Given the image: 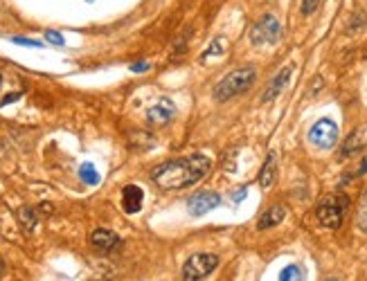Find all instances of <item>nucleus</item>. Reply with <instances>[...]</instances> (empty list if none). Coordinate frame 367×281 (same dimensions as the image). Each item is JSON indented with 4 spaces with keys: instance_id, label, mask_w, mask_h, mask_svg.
Masks as SVG:
<instances>
[{
    "instance_id": "nucleus-16",
    "label": "nucleus",
    "mask_w": 367,
    "mask_h": 281,
    "mask_svg": "<svg viewBox=\"0 0 367 281\" xmlns=\"http://www.w3.org/2000/svg\"><path fill=\"white\" fill-rule=\"evenodd\" d=\"M361 149H363V142H361V138H358V133H351V136L345 140V146L340 149V155H343V158H349V155H354V153H358Z\"/></svg>"
},
{
    "instance_id": "nucleus-7",
    "label": "nucleus",
    "mask_w": 367,
    "mask_h": 281,
    "mask_svg": "<svg viewBox=\"0 0 367 281\" xmlns=\"http://www.w3.org/2000/svg\"><path fill=\"white\" fill-rule=\"evenodd\" d=\"M174 117H176V104L172 99H167V97L158 99L147 111V122H149V126H155V128L167 126Z\"/></svg>"
},
{
    "instance_id": "nucleus-20",
    "label": "nucleus",
    "mask_w": 367,
    "mask_h": 281,
    "mask_svg": "<svg viewBox=\"0 0 367 281\" xmlns=\"http://www.w3.org/2000/svg\"><path fill=\"white\" fill-rule=\"evenodd\" d=\"M365 25V14L363 11H356V14H351V23H349V28H347V32H356V30H361Z\"/></svg>"
},
{
    "instance_id": "nucleus-1",
    "label": "nucleus",
    "mask_w": 367,
    "mask_h": 281,
    "mask_svg": "<svg viewBox=\"0 0 367 281\" xmlns=\"http://www.w3.org/2000/svg\"><path fill=\"white\" fill-rule=\"evenodd\" d=\"M209 169H212V160L203 153H194L187 158L167 160L151 171V180L165 192L172 189H187V187L201 182Z\"/></svg>"
},
{
    "instance_id": "nucleus-9",
    "label": "nucleus",
    "mask_w": 367,
    "mask_h": 281,
    "mask_svg": "<svg viewBox=\"0 0 367 281\" xmlns=\"http://www.w3.org/2000/svg\"><path fill=\"white\" fill-rule=\"evenodd\" d=\"M221 205V196L217 192H199L187 200V209L192 216L201 219L207 211H212Z\"/></svg>"
},
{
    "instance_id": "nucleus-19",
    "label": "nucleus",
    "mask_w": 367,
    "mask_h": 281,
    "mask_svg": "<svg viewBox=\"0 0 367 281\" xmlns=\"http://www.w3.org/2000/svg\"><path fill=\"white\" fill-rule=\"evenodd\" d=\"M280 281H305V275L300 270V265H286L280 272Z\"/></svg>"
},
{
    "instance_id": "nucleus-6",
    "label": "nucleus",
    "mask_w": 367,
    "mask_h": 281,
    "mask_svg": "<svg viewBox=\"0 0 367 281\" xmlns=\"http://www.w3.org/2000/svg\"><path fill=\"white\" fill-rule=\"evenodd\" d=\"M282 38V25L273 14L261 16L251 30V43L253 45H273Z\"/></svg>"
},
{
    "instance_id": "nucleus-23",
    "label": "nucleus",
    "mask_w": 367,
    "mask_h": 281,
    "mask_svg": "<svg viewBox=\"0 0 367 281\" xmlns=\"http://www.w3.org/2000/svg\"><path fill=\"white\" fill-rule=\"evenodd\" d=\"M11 43L25 45V48H41V43H38V41H32V38H21V36H11Z\"/></svg>"
},
{
    "instance_id": "nucleus-17",
    "label": "nucleus",
    "mask_w": 367,
    "mask_h": 281,
    "mask_svg": "<svg viewBox=\"0 0 367 281\" xmlns=\"http://www.w3.org/2000/svg\"><path fill=\"white\" fill-rule=\"evenodd\" d=\"M80 178H82L86 184H97V182H99V173H97V169L93 167V162H84V165L80 167Z\"/></svg>"
},
{
    "instance_id": "nucleus-2",
    "label": "nucleus",
    "mask_w": 367,
    "mask_h": 281,
    "mask_svg": "<svg viewBox=\"0 0 367 281\" xmlns=\"http://www.w3.org/2000/svg\"><path fill=\"white\" fill-rule=\"evenodd\" d=\"M255 79H257L255 65H243V68L232 70V72H228L224 79H221V82L214 86L212 95H214V99H217V101H228V99H234V97L243 95V92H246L248 88H253Z\"/></svg>"
},
{
    "instance_id": "nucleus-21",
    "label": "nucleus",
    "mask_w": 367,
    "mask_h": 281,
    "mask_svg": "<svg viewBox=\"0 0 367 281\" xmlns=\"http://www.w3.org/2000/svg\"><path fill=\"white\" fill-rule=\"evenodd\" d=\"M45 41L52 43V45H57V48L65 45V38H63L59 32H55V30H48V32H45Z\"/></svg>"
},
{
    "instance_id": "nucleus-25",
    "label": "nucleus",
    "mask_w": 367,
    "mask_h": 281,
    "mask_svg": "<svg viewBox=\"0 0 367 281\" xmlns=\"http://www.w3.org/2000/svg\"><path fill=\"white\" fill-rule=\"evenodd\" d=\"M147 68H149V63H147V61H140V63H133V65H131V72H144Z\"/></svg>"
},
{
    "instance_id": "nucleus-26",
    "label": "nucleus",
    "mask_w": 367,
    "mask_h": 281,
    "mask_svg": "<svg viewBox=\"0 0 367 281\" xmlns=\"http://www.w3.org/2000/svg\"><path fill=\"white\" fill-rule=\"evenodd\" d=\"M5 275V261H3V257H0V277Z\"/></svg>"
},
{
    "instance_id": "nucleus-24",
    "label": "nucleus",
    "mask_w": 367,
    "mask_h": 281,
    "mask_svg": "<svg viewBox=\"0 0 367 281\" xmlns=\"http://www.w3.org/2000/svg\"><path fill=\"white\" fill-rule=\"evenodd\" d=\"M246 194H248V189H246V187H241V189L232 192V200H234V203H241V200L246 198Z\"/></svg>"
},
{
    "instance_id": "nucleus-8",
    "label": "nucleus",
    "mask_w": 367,
    "mask_h": 281,
    "mask_svg": "<svg viewBox=\"0 0 367 281\" xmlns=\"http://www.w3.org/2000/svg\"><path fill=\"white\" fill-rule=\"evenodd\" d=\"M25 86L14 72H0V109L23 97Z\"/></svg>"
},
{
    "instance_id": "nucleus-14",
    "label": "nucleus",
    "mask_w": 367,
    "mask_h": 281,
    "mask_svg": "<svg viewBox=\"0 0 367 281\" xmlns=\"http://www.w3.org/2000/svg\"><path fill=\"white\" fill-rule=\"evenodd\" d=\"M284 219H286V207L273 205L261 214V219L257 221V230H270V227H278Z\"/></svg>"
},
{
    "instance_id": "nucleus-4",
    "label": "nucleus",
    "mask_w": 367,
    "mask_h": 281,
    "mask_svg": "<svg viewBox=\"0 0 367 281\" xmlns=\"http://www.w3.org/2000/svg\"><path fill=\"white\" fill-rule=\"evenodd\" d=\"M219 265V257L209 252H199L192 254V257L182 265V281H203L209 277Z\"/></svg>"
},
{
    "instance_id": "nucleus-27",
    "label": "nucleus",
    "mask_w": 367,
    "mask_h": 281,
    "mask_svg": "<svg viewBox=\"0 0 367 281\" xmlns=\"http://www.w3.org/2000/svg\"><path fill=\"white\" fill-rule=\"evenodd\" d=\"M324 281H338V279H324Z\"/></svg>"
},
{
    "instance_id": "nucleus-18",
    "label": "nucleus",
    "mask_w": 367,
    "mask_h": 281,
    "mask_svg": "<svg viewBox=\"0 0 367 281\" xmlns=\"http://www.w3.org/2000/svg\"><path fill=\"white\" fill-rule=\"evenodd\" d=\"M356 225H358L361 232L367 234V189L361 196V205H358V211H356Z\"/></svg>"
},
{
    "instance_id": "nucleus-15",
    "label": "nucleus",
    "mask_w": 367,
    "mask_h": 281,
    "mask_svg": "<svg viewBox=\"0 0 367 281\" xmlns=\"http://www.w3.org/2000/svg\"><path fill=\"white\" fill-rule=\"evenodd\" d=\"M18 221H21V225L25 227V232H32L34 227H36V223H38L36 209H32V207H23V209L18 211Z\"/></svg>"
},
{
    "instance_id": "nucleus-22",
    "label": "nucleus",
    "mask_w": 367,
    "mask_h": 281,
    "mask_svg": "<svg viewBox=\"0 0 367 281\" xmlns=\"http://www.w3.org/2000/svg\"><path fill=\"white\" fill-rule=\"evenodd\" d=\"M318 5H320V0H302V14L305 16H311L313 11L318 9Z\"/></svg>"
},
{
    "instance_id": "nucleus-11",
    "label": "nucleus",
    "mask_w": 367,
    "mask_h": 281,
    "mask_svg": "<svg viewBox=\"0 0 367 281\" xmlns=\"http://www.w3.org/2000/svg\"><path fill=\"white\" fill-rule=\"evenodd\" d=\"M291 75H293V68H291V65H286V68H282L278 75H275L273 82L268 84V88H266V92H264V97H261V101L268 104V101H273L275 97H280L282 90L288 86V82H291Z\"/></svg>"
},
{
    "instance_id": "nucleus-12",
    "label": "nucleus",
    "mask_w": 367,
    "mask_h": 281,
    "mask_svg": "<svg viewBox=\"0 0 367 281\" xmlns=\"http://www.w3.org/2000/svg\"><path fill=\"white\" fill-rule=\"evenodd\" d=\"M144 203V192L138 184H126L122 189V207L126 214H138Z\"/></svg>"
},
{
    "instance_id": "nucleus-13",
    "label": "nucleus",
    "mask_w": 367,
    "mask_h": 281,
    "mask_svg": "<svg viewBox=\"0 0 367 281\" xmlns=\"http://www.w3.org/2000/svg\"><path fill=\"white\" fill-rule=\"evenodd\" d=\"M275 180H278V155L270 151L264 167H261V171H259V187L261 189H270Z\"/></svg>"
},
{
    "instance_id": "nucleus-10",
    "label": "nucleus",
    "mask_w": 367,
    "mask_h": 281,
    "mask_svg": "<svg viewBox=\"0 0 367 281\" xmlns=\"http://www.w3.org/2000/svg\"><path fill=\"white\" fill-rule=\"evenodd\" d=\"M117 246H120V236H117L115 232H111V230H104V227H99V230H95L93 234H90V248H93L95 252H99V254H109Z\"/></svg>"
},
{
    "instance_id": "nucleus-5",
    "label": "nucleus",
    "mask_w": 367,
    "mask_h": 281,
    "mask_svg": "<svg viewBox=\"0 0 367 281\" xmlns=\"http://www.w3.org/2000/svg\"><path fill=\"white\" fill-rule=\"evenodd\" d=\"M307 140H309V144L316 146V149L329 151V149H334L336 142H338V124L334 122V119H329V117H322V119H318V122L309 128Z\"/></svg>"
},
{
    "instance_id": "nucleus-3",
    "label": "nucleus",
    "mask_w": 367,
    "mask_h": 281,
    "mask_svg": "<svg viewBox=\"0 0 367 281\" xmlns=\"http://www.w3.org/2000/svg\"><path fill=\"white\" fill-rule=\"evenodd\" d=\"M347 209H349V198L345 194H329L318 203L316 219L327 230H338L347 216Z\"/></svg>"
}]
</instances>
